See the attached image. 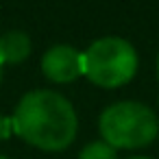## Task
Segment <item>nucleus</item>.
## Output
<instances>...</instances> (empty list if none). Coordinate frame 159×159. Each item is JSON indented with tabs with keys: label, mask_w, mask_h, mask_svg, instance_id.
Masks as SVG:
<instances>
[{
	"label": "nucleus",
	"mask_w": 159,
	"mask_h": 159,
	"mask_svg": "<svg viewBox=\"0 0 159 159\" xmlns=\"http://www.w3.org/2000/svg\"><path fill=\"white\" fill-rule=\"evenodd\" d=\"M13 131L31 146L48 152L66 150L79 129L70 100L52 89H35L22 96L11 118Z\"/></svg>",
	"instance_id": "obj_1"
},
{
	"label": "nucleus",
	"mask_w": 159,
	"mask_h": 159,
	"mask_svg": "<svg viewBox=\"0 0 159 159\" xmlns=\"http://www.w3.org/2000/svg\"><path fill=\"white\" fill-rule=\"evenodd\" d=\"M102 142L118 148H144L159 135L157 113L137 100H122L109 105L98 120Z\"/></svg>",
	"instance_id": "obj_2"
},
{
	"label": "nucleus",
	"mask_w": 159,
	"mask_h": 159,
	"mask_svg": "<svg viewBox=\"0 0 159 159\" xmlns=\"http://www.w3.org/2000/svg\"><path fill=\"white\" fill-rule=\"evenodd\" d=\"M137 72V52L122 37L96 39L83 52V74L98 87H120Z\"/></svg>",
	"instance_id": "obj_3"
},
{
	"label": "nucleus",
	"mask_w": 159,
	"mask_h": 159,
	"mask_svg": "<svg viewBox=\"0 0 159 159\" xmlns=\"http://www.w3.org/2000/svg\"><path fill=\"white\" fill-rule=\"evenodd\" d=\"M42 72L52 83H72L83 76V52L74 46L57 44L42 57Z\"/></svg>",
	"instance_id": "obj_4"
},
{
	"label": "nucleus",
	"mask_w": 159,
	"mask_h": 159,
	"mask_svg": "<svg viewBox=\"0 0 159 159\" xmlns=\"http://www.w3.org/2000/svg\"><path fill=\"white\" fill-rule=\"evenodd\" d=\"M31 55V37L24 31H7L0 35V61L22 63Z\"/></svg>",
	"instance_id": "obj_5"
},
{
	"label": "nucleus",
	"mask_w": 159,
	"mask_h": 159,
	"mask_svg": "<svg viewBox=\"0 0 159 159\" xmlns=\"http://www.w3.org/2000/svg\"><path fill=\"white\" fill-rule=\"evenodd\" d=\"M79 159H118V152H116L113 146H109L107 142L98 139V142L87 144L79 152Z\"/></svg>",
	"instance_id": "obj_6"
},
{
	"label": "nucleus",
	"mask_w": 159,
	"mask_h": 159,
	"mask_svg": "<svg viewBox=\"0 0 159 159\" xmlns=\"http://www.w3.org/2000/svg\"><path fill=\"white\" fill-rule=\"evenodd\" d=\"M13 131V122L11 118H5L2 113H0V139H7Z\"/></svg>",
	"instance_id": "obj_7"
},
{
	"label": "nucleus",
	"mask_w": 159,
	"mask_h": 159,
	"mask_svg": "<svg viewBox=\"0 0 159 159\" xmlns=\"http://www.w3.org/2000/svg\"><path fill=\"white\" fill-rule=\"evenodd\" d=\"M157 81H159V55H157Z\"/></svg>",
	"instance_id": "obj_8"
},
{
	"label": "nucleus",
	"mask_w": 159,
	"mask_h": 159,
	"mask_svg": "<svg viewBox=\"0 0 159 159\" xmlns=\"http://www.w3.org/2000/svg\"><path fill=\"white\" fill-rule=\"evenodd\" d=\"M0 81H2V61H0Z\"/></svg>",
	"instance_id": "obj_9"
},
{
	"label": "nucleus",
	"mask_w": 159,
	"mask_h": 159,
	"mask_svg": "<svg viewBox=\"0 0 159 159\" xmlns=\"http://www.w3.org/2000/svg\"><path fill=\"white\" fill-rule=\"evenodd\" d=\"M129 159H150V157H129Z\"/></svg>",
	"instance_id": "obj_10"
},
{
	"label": "nucleus",
	"mask_w": 159,
	"mask_h": 159,
	"mask_svg": "<svg viewBox=\"0 0 159 159\" xmlns=\"http://www.w3.org/2000/svg\"><path fill=\"white\" fill-rule=\"evenodd\" d=\"M0 159H9V157H5V155H0Z\"/></svg>",
	"instance_id": "obj_11"
}]
</instances>
